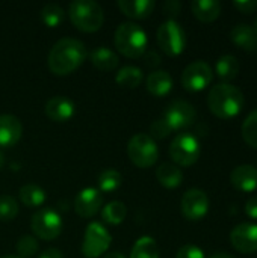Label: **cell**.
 Listing matches in <instances>:
<instances>
[{
    "mask_svg": "<svg viewBox=\"0 0 257 258\" xmlns=\"http://www.w3.org/2000/svg\"><path fill=\"white\" fill-rule=\"evenodd\" d=\"M86 47L74 38L59 39L48 53V68L56 76H67L77 70L86 59Z\"/></svg>",
    "mask_w": 257,
    "mask_h": 258,
    "instance_id": "obj_1",
    "label": "cell"
},
{
    "mask_svg": "<svg viewBox=\"0 0 257 258\" xmlns=\"http://www.w3.org/2000/svg\"><path fill=\"white\" fill-rule=\"evenodd\" d=\"M245 104L244 94L239 88L230 83L214 85L208 94V106L211 112L220 119H233L236 118Z\"/></svg>",
    "mask_w": 257,
    "mask_h": 258,
    "instance_id": "obj_2",
    "label": "cell"
},
{
    "mask_svg": "<svg viewBox=\"0 0 257 258\" xmlns=\"http://www.w3.org/2000/svg\"><path fill=\"white\" fill-rule=\"evenodd\" d=\"M148 38L145 30L132 21L121 23L115 30V47L127 57H139L147 51Z\"/></svg>",
    "mask_w": 257,
    "mask_h": 258,
    "instance_id": "obj_3",
    "label": "cell"
},
{
    "mask_svg": "<svg viewBox=\"0 0 257 258\" xmlns=\"http://www.w3.org/2000/svg\"><path fill=\"white\" fill-rule=\"evenodd\" d=\"M68 15L73 26L82 32H95L103 26V8L94 0H74L70 3Z\"/></svg>",
    "mask_w": 257,
    "mask_h": 258,
    "instance_id": "obj_4",
    "label": "cell"
},
{
    "mask_svg": "<svg viewBox=\"0 0 257 258\" xmlns=\"http://www.w3.org/2000/svg\"><path fill=\"white\" fill-rule=\"evenodd\" d=\"M127 154L130 162L138 168H150L158 162L159 148L156 141L147 133L135 135L127 144Z\"/></svg>",
    "mask_w": 257,
    "mask_h": 258,
    "instance_id": "obj_5",
    "label": "cell"
},
{
    "mask_svg": "<svg viewBox=\"0 0 257 258\" xmlns=\"http://www.w3.org/2000/svg\"><path fill=\"white\" fill-rule=\"evenodd\" d=\"M200 154V141L192 133H179L170 145V156L177 166H192Z\"/></svg>",
    "mask_w": 257,
    "mask_h": 258,
    "instance_id": "obj_6",
    "label": "cell"
},
{
    "mask_svg": "<svg viewBox=\"0 0 257 258\" xmlns=\"http://www.w3.org/2000/svg\"><path fill=\"white\" fill-rule=\"evenodd\" d=\"M158 44L168 56H179L186 47V33L173 18L162 23L158 29Z\"/></svg>",
    "mask_w": 257,
    "mask_h": 258,
    "instance_id": "obj_7",
    "label": "cell"
},
{
    "mask_svg": "<svg viewBox=\"0 0 257 258\" xmlns=\"http://www.w3.org/2000/svg\"><path fill=\"white\" fill-rule=\"evenodd\" d=\"M162 119L171 133L180 132V130L191 127L195 122L197 110L191 103L183 101V100H176L167 107L165 113L162 115Z\"/></svg>",
    "mask_w": 257,
    "mask_h": 258,
    "instance_id": "obj_8",
    "label": "cell"
},
{
    "mask_svg": "<svg viewBox=\"0 0 257 258\" xmlns=\"http://www.w3.org/2000/svg\"><path fill=\"white\" fill-rule=\"evenodd\" d=\"M112 237L100 222H91L85 230L82 254L86 258H98L111 246Z\"/></svg>",
    "mask_w": 257,
    "mask_h": 258,
    "instance_id": "obj_9",
    "label": "cell"
},
{
    "mask_svg": "<svg viewBox=\"0 0 257 258\" xmlns=\"http://www.w3.org/2000/svg\"><path fill=\"white\" fill-rule=\"evenodd\" d=\"M30 227L33 234L39 239L53 240L62 231V219L53 209H41L32 216Z\"/></svg>",
    "mask_w": 257,
    "mask_h": 258,
    "instance_id": "obj_10",
    "label": "cell"
},
{
    "mask_svg": "<svg viewBox=\"0 0 257 258\" xmlns=\"http://www.w3.org/2000/svg\"><path fill=\"white\" fill-rule=\"evenodd\" d=\"M214 79V71L204 60L189 63L182 73V85L189 92H200L206 89Z\"/></svg>",
    "mask_w": 257,
    "mask_h": 258,
    "instance_id": "obj_11",
    "label": "cell"
},
{
    "mask_svg": "<svg viewBox=\"0 0 257 258\" xmlns=\"http://www.w3.org/2000/svg\"><path fill=\"white\" fill-rule=\"evenodd\" d=\"M182 213L188 221H201L209 213V197L201 189H189L182 198Z\"/></svg>",
    "mask_w": 257,
    "mask_h": 258,
    "instance_id": "obj_12",
    "label": "cell"
},
{
    "mask_svg": "<svg viewBox=\"0 0 257 258\" xmlns=\"http://www.w3.org/2000/svg\"><path fill=\"white\" fill-rule=\"evenodd\" d=\"M232 246L241 254L257 252V224H239L230 233Z\"/></svg>",
    "mask_w": 257,
    "mask_h": 258,
    "instance_id": "obj_13",
    "label": "cell"
},
{
    "mask_svg": "<svg viewBox=\"0 0 257 258\" xmlns=\"http://www.w3.org/2000/svg\"><path fill=\"white\" fill-rule=\"evenodd\" d=\"M103 206V195L97 187L82 189L74 200V210L80 218H92Z\"/></svg>",
    "mask_w": 257,
    "mask_h": 258,
    "instance_id": "obj_14",
    "label": "cell"
},
{
    "mask_svg": "<svg viewBox=\"0 0 257 258\" xmlns=\"http://www.w3.org/2000/svg\"><path fill=\"white\" fill-rule=\"evenodd\" d=\"M74 113V103L64 95H55L45 103V115L55 122H67L73 118Z\"/></svg>",
    "mask_w": 257,
    "mask_h": 258,
    "instance_id": "obj_15",
    "label": "cell"
},
{
    "mask_svg": "<svg viewBox=\"0 0 257 258\" xmlns=\"http://www.w3.org/2000/svg\"><path fill=\"white\" fill-rule=\"evenodd\" d=\"M232 186L242 194H253L257 190V168L253 165L236 166L230 175Z\"/></svg>",
    "mask_w": 257,
    "mask_h": 258,
    "instance_id": "obj_16",
    "label": "cell"
},
{
    "mask_svg": "<svg viewBox=\"0 0 257 258\" xmlns=\"http://www.w3.org/2000/svg\"><path fill=\"white\" fill-rule=\"evenodd\" d=\"M23 133V125L20 119L14 115H0V145L12 147L15 145Z\"/></svg>",
    "mask_w": 257,
    "mask_h": 258,
    "instance_id": "obj_17",
    "label": "cell"
},
{
    "mask_svg": "<svg viewBox=\"0 0 257 258\" xmlns=\"http://www.w3.org/2000/svg\"><path fill=\"white\" fill-rule=\"evenodd\" d=\"M230 39L232 42L242 48L244 51H254L257 50V32L256 29L247 23L236 24L230 30Z\"/></svg>",
    "mask_w": 257,
    "mask_h": 258,
    "instance_id": "obj_18",
    "label": "cell"
},
{
    "mask_svg": "<svg viewBox=\"0 0 257 258\" xmlns=\"http://www.w3.org/2000/svg\"><path fill=\"white\" fill-rule=\"evenodd\" d=\"M147 91L155 97H165L173 89V77L165 70H156L147 77Z\"/></svg>",
    "mask_w": 257,
    "mask_h": 258,
    "instance_id": "obj_19",
    "label": "cell"
},
{
    "mask_svg": "<svg viewBox=\"0 0 257 258\" xmlns=\"http://www.w3.org/2000/svg\"><path fill=\"white\" fill-rule=\"evenodd\" d=\"M194 17L203 23H214L221 14V3L217 0H194L191 3Z\"/></svg>",
    "mask_w": 257,
    "mask_h": 258,
    "instance_id": "obj_20",
    "label": "cell"
},
{
    "mask_svg": "<svg viewBox=\"0 0 257 258\" xmlns=\"http://www.w3.org/2000/svg\"><path fill=\"white\" fill-rule=\"evenodd\" d=\"M153 0H118L120 11L130 18H145L155 11Z\"/></svg>",
    "mask_w": 257,
    "mask_h": 258,
    "instance_id": "obj_21",
    "label": "cell"
},
{
    "mask_svg": "<svg viewBox=\"0 0 257 258\" xmlns=\"http://www.w3.org/2000/svg\"><path fill=\"white\" fill-rule=\"evenodd\" d=\"M156 178L164 187L176 189L183 181V172L180 171V168L177 165L165 162L156 169Z\"/></svg>",
    "mask_w": 257,
    "mask_h": 258,
    "instance_id": "obj_22",
    "label": "cell"
},
{
    "mask_svg": "<svg viewBox=\"0 0 257 258\" xmlns=\"http://www.w3.org/2000/svg\"><path fill=\"white\" fill-rule=\"evenodd\" d=\"M91 62L95 68L101 70V71H112L117 68L118 65V56L115 51H112L108 47H97L91 51L89 54Z\"/></svg>",
    "mask_w": 257,
    "mask_h": 258,
    "instance_id": "obj_23",
    "label": "cell"
},
{
    "mask_svg": "<svg viewBox=\"0 0 257 258\" xmlns=\"http://www.w3.org/2000/svg\"><path fill=\"white\" fill-rule=\"evenodd\" d=\"M215 73L217 76L224 80V83H229L230 80L236 79L239 74V62L233 54H224L221 56L215 63Z\"/></svg>",
    "mask_w": 257,
    "mask_h": 258,
    "instance_id": "obj_24",
    "label": "cell"
},
{
    "mask_svg": "<svg viewBox=\"0 0 257 258\" xmlns=\"http://www.w3.org/2000/svg\"><path fill=\"white\" fill-rule=\"evenodd\" d=\"M115 80L120 86L123 88H129L133 89L136 86H139L144 80V73L139 67L135 65H126L121 70H118Z\"/></svg>",
    "mask_w": 257,
    "mask_h": 258,
    "instance_id": "obj_25",
    "label": "cell"
},
{
    "mask_svg": "<svg viewBox=\"0 0 257 258\" xmlns=\"http://www.w3.org/2000/svg\"><path fill=\"white\" fill-rule=\"evenodd\" d=\"M130 258H159V248L156 240L150 236L139 237L132 248Z\"/></svg>",
    "mask_w": 257,
    "mask_h": 258,
    "instance_id": "obj_26",
    "label": "cell"
},
{
    "mask_svg": "<svg viewBox=\"0 0 257 258\" xmlns=\"http://www.w3.org/2000/svg\"><path fill=\"white\" fill-rule=\"evenodd\" d=\"M20 200L27 207H39L45 203V192L38 184H24L20 189Z\"/></svg>",
    "mask_w": 257,
    "mask_h": 258,
    "instance_id": "obj_27",
    "label": "cell"
},
{
    "mask_svg": "<svg viewBox=\"0 0 257 258\" xmlns=\"http://www.w3.org/2000/svg\"><path fill=\"white\" fill-rule=\"evenodd\" d=\"M127 215V207L121 201H111L101 210V218L111 225H120Z\"/></svg>",
    "mask_w": 257,
    "mask_h": 258,
    "instance_id": "obj_28",
    "label": "cell"
},
{
    "mask_svg": "<svg viewBox=\"0 0 257 258\" xmlns=\"http://www.w3.org/2000/svg\"><path fill=\"white\" fill-rule=\"evenodd\" d=\"M123 183V177L117 169H103L97 177V189L100 192H115Z\"/></svg>",
    "mask_w": 257,
    "mask_h": 258,
    "instance_id": "obj_29",
    "label": "cell"
},
{
    "mask_svg": "<svg viewBox=\"0 0 257 258\" xmlns=\"http://www.w3.org/2000/svg\"><path fill=\"white\" fill-rule=\"evenodd\" d=\"M64 9L56 3H47L41 9V20L47 27H58L64 21Z\"/></svg>",
    "mask_w": 257,
    "mask_h": 258,
    "instance_id": "obj_30",
    "label": "cell"
},
{
    "mask_svg": "<svg viewBox=\"0 0 257 258\" xmlns=\"http://www.w3.org/2000/svg\"><path fill=\"white\" fill-rule=\"evenodd\" d=\"M242 138L251 148L257 150V109L245 118L242 124Z\"/></svg>",
    "mask_w": 257,
    "mask_h": 258,
    "instance_id": "obj_31",
    "label": "cell"
},
{
    "mask_svg": "<svg viewBox=\"0 0 257 258\" xmlns=\"http://www.w3.org/2000/svg\"><path fill=\"white\" fill-rule=\"evenodd\" d=\"M39 249L38 240L32 236H23L17 242V257L20 258H32Z\"/></svg>",
    "mask_w": 257,
    "mask_h": 258,
    "instance_id": "obj_32",
    "label": "cell"
},
{
    "mask_svg": "<svg viewBox=\"0 0 257 258\" xmlns=\"http://www.w3.org/2000/svg\"><path fill=\"white\" fill-rule=\"evenodd\" d=\"M18 215V204L11 195L0 197V221H12Z\"/></svg>",
    "mask_w": 257,
    "mask_h": 258,
    "instance_id": "obj_33",
    "label": "cell"
},
{
    "mask_svg": "<svg viewBox=\"0 0 257 258\" xmlns=\"http://www.w3.org/2000/svg\"><path fill=\"white\" fill-rule=\"evenodd\" d=\"M176 258H206L201 248L197 245H185L177 251Z\"/></svg>",
    "mask_w": 257,
    "mask_h": 258,
    "instance_id": "obj_34",
    "label": "cell"
},
{
    "mask_svg": "<svg viewBox=\"0 0 257 258\" xmlns=\"http://www.w3.org/2000/svg\"><path fill=\"white\" fill-rule=\"evenodd\" d=\"M170 128L167 127V124L164 122L162 118L156 119L153 124H151V138L153 139H164L170 135Z\"/></svg>",
    "mask_w": 257,
    "mask_h": 258,
    "instance_id": "obj_35",
    "label": "cell"
},
{
    "mask_svg": "<svg viewBox=\"0 0 257 258\" xmlns=\"http://www.w3.org/2000/svg\"><path fill=\"white\" fill-rule=\"evenodd\" d=\"M233 6L242 14H253L257 11V0H242L233 2Z\"/></svg>",
    "mask_w": 257,
    "mask_h": 258,
    "instance_id": "obj_36",
    "label": "cell"
},
{
    "mask_svg": "<svg viewBox=\"0 0 257 258\" xmlns=\"http://www.w3.org/2000/svg\"><path fill=\"white\" fill-rule=\"evenodd\" d=\"M245 215L250 219L257 221V197H251L245 204Z\"/></svg>",
    "mask_w": 257,
    "mask_h": 258,
    "instance_id": "obj_37",
    "label": "cell"
},
{
    "mask_svg": "<svg viewBox=\"0 0 257 258\" xmlns=\"http://www.w3.org/2000/svg\"><path fill=\"white\" fill-rule=\"evenodd\" d=\"M179 11H180V3H179V2H176V0H168V2H165V5H164V12H165L167 15H177Z\"/></svg>",
    "mask_w": 257,
    "mask_h": 258,
    "instance_id": "obj_38",
    "label": "cell"
},
{
    "mask_svg": "<svg viewBox=\"0 0 257 258\" xmlns=\"http://www.w3.org/2000/svg\"><path fill=\"white\" fill-rule=\"evenodd\" d=\"M145 63L150 65V67L159 65L161 63V57L155 51H147V54H145Z\"/></svg>",
    "mask_w": 257,
    "mask_h": 258,
    "instance_id": "obj_39",
    "label": "cell"
},
{
    "mask_svg": "<svg viewBox=\"0 0 257 258\" xmlns=\"http://www.w3.org/2000/svg\"><path fill=\"white\" fill-rule=\"evenodd\" d=\"M38 258H64L62 255V252L59 251V249H56V248H50V249H47V251H44L41 255Z\"/></svg>",
    "mask_w": 257,
    "mask_h": 258,
    "instance_id": "obj_40",
    "label": "cell"
},
{
    "mask_svg": "<svg viewBox=\"0 0 257 258\" xmlns=\"http://www.w3.org/2000/svg\"><path fill=\"white\" fill-rule=\"evenodd\" d=\"M103 258H126L121 252H108Z\"/></svg>",
    "mask_w": 257,
    "mask_h": 258,
    "instance_id": "obj_41",
    "label": "cell"
},
{
    "mask_svg": "<svg viewBox=\"0 0 257 258\" xmlns=\"http://www.w3.org/2000/svg\"><path fill=\"white\" fill-rule=\"evenodd\" d=\"M211 258H235V257H232L230 254H226V252H218V254L212 255Z\"/></svg>",
    "mask_w": 257,
    "mask_h": 258,
    "instance_id": "obj_42",
    "label": "cell"
},
{
    "mask_svg": "<svg viewBox=\"0 0 257 258\" xmlns=\"http://www.w3.org/2000/svg\"><path fill=\"white\" fill-rule=\"evenodd\" d=\"M3 165V153H2V150H0V166Z\"/></svg>",
    "mask_w": 257,
    "mask_h": 258,
    "instance_id": "obj_43",
    "label": "cell"
},
{
    "mask_svg": "<svg viewBox=\"0 0 257 258\" xmlns=\"http://www.w3.org/2000/svg\"><path fill=\"white\" fill-rule=\"evenodd\" d=\"M0 258H20V257H17V255H3V257H0Z\"/></svg>",
    "mask_w": 257,
    "mask_h": 258,
    "instance_id": "obj_44",
    "label": "cell"
},
{
    "mask_svg": "<svg viewBox=\"0 0 257 258\" xmlns=\"http://www.w3.org/2000/svg\"><path fill=\"white\" fill-rule=\"evenodd\" d=\"M254 29H256V32H257V17H256V21H254V26H253Z\"/></svg>",
    "mask_w": 257,
    "mask_h": 258,
    "instance_id": "obj_45",
    "label": "cell"
}]
</instances>
